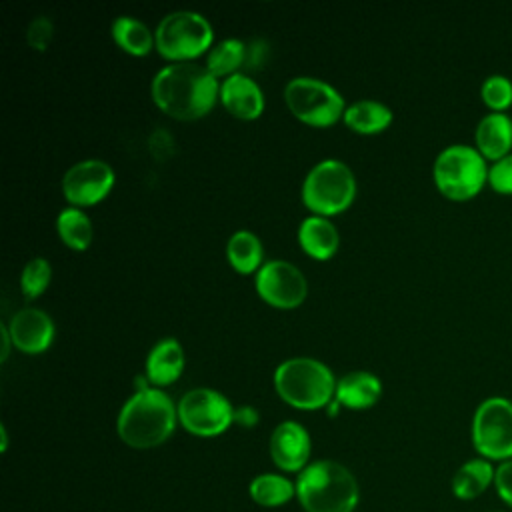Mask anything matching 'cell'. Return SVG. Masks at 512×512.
<instances>
[{"mask_svg": "<svg viewBox=\"0 0 512 512\" xmlns=\"http://www.w3.org/2000/svg\"><path fill=\"white\" fill-rule=\"evenodd\" d=\"M152 98L156 106L172 118L194 120L212 110L220 98L218 78L192 60L172 62L152 78Z\"/></svg>", "mask_w": 512, "mask_h": 512, "instance_id": "6da1fadb", "label": "cell"}, {"mask_svg": "<svg viewBox=\"0 0 512 512\" xmlns=\"http://www.w3.org/2000/svg\"><path fill=\"white\" fill-rule=\"evenodd\" d=\"M178 408L160 388L136 390L120 414L118 434L132 448H154L168 440L174 430Z\"/></svg>", "mask_w": 512, "mask_h": 512, "instance_id": "7a4b0ae2", "label": "cell"}, {"mask_svg": "<svg viewBox=\"0 0 512 512\" xmlns=\"http://www.w3.org/2000/svg\"><path fill=\"white\" fill-rule=\"evenodd\" d=\"M296 496L306 512H352L360 492L354 474L346 466L334 460H318L298 474Z\"/></svg>", "mask_w": 512, "mask_h": 512, "instance_id": "3957f363", "label": "cell"}, {"mask_svg": "<svg viewBox=\"0 0 512 512\" xmlns=\"http://www.w3.org/2000/svg\"><path fill=\"white\" fill-rule=\"evenodd\" d=\"M274 386L286 404L300 410L324 408L336 392L332 370L324 362L308 356L280 362L274 372Z\"/></svg>", "mask_w": 512, "mask_h": 512, "instance_id": "277c9868", "label": "cell"}, {"mask_svg": "<svg viewBox=\"0 0 512 512\" xmlns=\"http://www.w3.org/2000/svg\"><path fill=\"white\" fill-rule=\"evenodd\" d=\"M432 176L436 188L450 200L476 196L488 180L486 158L470 144H450L438 152Z\"/></svg>", "mask_w": 512, "mask_h": 512, "instance_id": "5b68a950", "label": "cell"}, {"mask_svg": "<svg viewBox=\"0 0 512 512\" xmlns=\"http://www.w3.org/2000/svg\"><path fill=\"white\" fill-rule=\"evenodd\" d=\"M356 196V178L350 166L326 158L312 166L302 184V200L316 216H330L346 210Z\"/></svg>", "mask_w": 512, "mask_h": 512, "instance_id": "8992f818", "label": "cell"}, {"mask_svg": "<svg viewBox=\"0 0 512 512\" xmlns=\"http://www.w3.org/2000/svg\"><path fill=\"white\" fill-rule=\"evenodd\" d=\"M210 22L194 10L168 12L154 30L156 50L174 62L192 60L212 46Z\"/></svg>", "mask_w": 512, "mask_h": 512, "instance_id": "52a82bcc", "label": "cell"}, {"mask_svg": "<svg viewBox=\"0 0 512 512\" xmlns=\"http://www.w3.org/2000/svg\"><path fill=\"white\" fill-rule=\"evenodd\" d=\"M470 436L478 456L498 464L512 460V400L484 398L474 410Z\"/></svg>", "mask_w": 512, "mask_h": 512, "instance_id": "ba28073f", "label": "cell"}, {"mask_svg": "<svg viewBox=\"0 0 512 512\" xmlns=\"http://www.w3.org/2000/svg\"><path fill=\"white\" fill-rule=\"evenodd\" d=\"M284 102L288 110L310 126H330L344 116L342 94L326 80L312 76H296L284 86Z\"/></svg>", "mask_w": 512, "mask_h": 512, "instance_id": "9c48e42d", "label": "cell"}, {"mask_svg": "<svg viewBox=\"0 0 512 512\" xmlns=\"http://www.w3.org/2000/svg\"><path fill=\"white\" fill-rule=\"evenodd\" d=\"M178 420L196 436H218L234 422V408L218 390L192 388L178 402Z\"/></svg>", "mask_w": 512, "mask_h": 512, "instance_id": "30bf717a", "label": "cell"}, {"mask_svg": "<svg viewBox=\"0 0 512 512\" xmlns=\"http://www.w3.org/2000/svg\"><path fill=\"white\" fill-rule=\"evenodd\" d=\"M256 292L276 308H296L304 302L308 284L304 274L286 260H270L260 266L254 280Z\"/></svg>", "mask_w": 512, "mask_h": 512, "instance_id": "8fae6325", "label": "cell"}, {"mask_svg": "<svg viewBox=\"0 0 512 512\" xmlns=\"http://www.w3.org/2000/svg\"><path fill=\"white\" fill-rule=\"evenodd\" d=\"M114 186V170L108 162L88 158L72 164L62 176L64 198L72 206H90L100 202Z\"/></svg>", "mask_w": 512, "mask_h": 512, "instance_id": "7c38bea8", "label": "cell"}, {"mask_svg": "<svg viewBox=\"0 0 512 512\" xmlns=\"http://www.w3.org/2000/svg\"><path fill=\"white\" fill-rule=\"evenodd\" d=\"M270 456L280 470H304L310 456L308 430L294 420L280 422L270 436Z\"/></svg>", "mask_w": 512, "mask_h": 512, "instance_id": "4fadbf2b", "label": "cell"}, {"mask_svg": "<svg viewBox=\"0 0 512 512\" xmlns=\"http://www.w3.org/2000/svg\"><path fill=\"white\" fill-rule=\"evenodd\" d=\"M8 332H10L12 344L20 352L38 354L52 344L54 322L44 310L26 306L12 316L8 324Z\"/></svg>", "mask_w": 512, "mask_h": 512, "instance_id": "5bb4252c", "label": "cell"}, {"mask_svg": "<svg viewBox=\"0 0 512 512\" xmlns=\"http://www.w3.org/2000/svg\"><path fill=\"white\" fill-rule=\"evenodd\" d=\"M220 102L232 116L242 120L258 118L264 110L262 88L242 72L224 78L220 84Z\"/></svg>", "mask_w": 512, "mask_h": 512, "instance_id": "9a60e30c", "label": "cell"}, {"mask_svg": "<svg viewBox=\"0 0 512 512\" xmlns=\"http://www.w3.org/2000/svg\"><path fill=\"white\" fill-rule=\"evenodd\" d=\"M476 148L478 152L496 162L510 154L512 148V118L506 112H488L476 126Z\"/></svg>", "mask_w": 512, "mask_h": 512, "instance_id": "2e32d148", "label": "cell"}, {"mask_svg": "<svg viewBox=\"0 0 512 512\" xmlns=\"http://www.w3.org/2000/svg\"><path fill=\"white\" fill-rule=\"evenodd\" d=\"M184 370V350L176 338H162L152 346L146 358V378L164 386L174 382Z\"/></svg>", "mask_w": 512, "mask_h": 512, "instance_id": "e0dca14e", "label": "cell"}, {"mask_svg": "<svg viewBox=\"0 0 512 512\" xmlns=\"http://www.w3.org/2000/svg\"><path fill=\"white\" fill-rule=\"evenodd\" d=\"M380 392H382V384L378 376L366 370H352L336 382L334 394L342 406L362 410V408H370L380 398Z\"/></svg>", "mask_w": 512, "mask_h": 512, "instance_id": "ac0fdd59", "label": "cell"}, {"mask_svg": "<svg viewBox=\"0 0 512 512\" xmlns=\"http://www.w3.org/2000/svg\"><path fill=\"white\" fill-rule=\"evenodd\" d=\"M496 466L494 462L476 456L466 460L452 476V494L458 500H474L494 486Z\"/></svg>", "mask_w": 512, "mask_h": 512, "instance_id": "d6986e66", "label": "cell"}, {"mask_svg": "<svg viewBox=\"0 0 512 512\" xmlns=\"http://www.w3.org/2000/svg\"><path fill=\"white\" fill-rule=\"evenodd\" d=\"M298 242L308 256L328 260L338 250V230L328 218L312 214L300 222Z\"/></svg>", "mask_w": 512, "mask_h": 512, "instance_id": "ffe728a7", "label": "cell"}, {"mask_svg": "<svg viewBox=\"0 0 512 512\" xmlns=\"http://www.w3.org/2000/svg\"><path fill=\"white\" fill-rule=\"evenodd\" d=\"M344 122L348 128L360 134H376L390 126L394 114L392 110L378 100H356L354 104L346 106Z\"/></svg>", "mask_w": 512, "mask_h": 512, "instance_id": "44dd1931", "label": "cell"}, {"mask_svg": "<svg viewBox=\"0 0 512 512\" xmlns=\"http://www.w3.org/2000/svg\"><path fill=\"white\" fill-rule=\"evenodd\" d=\"M226 256L240 274H250L254 270L258 272L264 256L262 242L250 230H236L226 242Z\"/></svg>", "mask_w": 512, "mask_h": 512, "instance_id": "7402d4cb", "label": "cell"}, {"mask_svg": "<svg viewBox=\"0 0 512 512\" xmlns=\"http://www.w3.org/2000/svg\"><path fill=\"white\" fill-rule=\"evenodd\" d=\"M112 38L124 52L134 56H144L156 46L154 32L134 16H118L112 22Z\"/></svg>", "mask_w": 512, "mask_h": 512, "instance_id": "603a6c76", "label": "cell"}, {"mask_svg": "<svg viewBox=\"0 0 512 512\" xmlns=\"http://www.w3.org/2000/svg\"><path fill=\"white\" fill-rule=\"evenodd\" d=\"M56 228L62 242L74 250H86L92 244L94 228L86 212L76 206H68L60 210L56 218Z\"/></svg>", "mask_w": 512, "mask_h": 512, "instance_id": "cb8c5ba5", "label": "cell"}, {"mask_svg": "<svg viewBox=\"0 0 512 512\" xmlns=\"http://www.w3.org/2000/svg\"><path fill=\"white\" fill-rule=\"evenodd\" d=\"M250 496L264 508H276L296 494V484L280 474H260L250 482Z\"/></svg>", "mask_w": 512, "mask_h": 512, "instance_id": "d4e9b609", "label": "cell"}, {"mask_svg": "<svg viewBox=\"0 0 512 512\" xmlns=\"http://www.w3.org/2000/svg\"><path fill=\"white\" fill-rule=\"evenodd\" d=\"M246 60V44L240 38H226L214 44L206 56V68L216 76H232Z\"/></svg>", "mask_w": 512, "mask_h": 512, "instance_id": "484cf974", "label": "cell"}, {"mask_svg": "<svg viewBox=\"0 0 512 512\" xmlns=\"http://www.w3.org/2000/svg\"><path fill=\"white\" fill-rule=\"evenodd\" d=\"M50 278H52V268H50V262L46 258L36 256L32 260H28L24 270H22V276H20L22 294L28 300L38 298L46 290V286L50 284Z\"/></svg>", "mask_w": 512, "mask_h": 512, "instance_id": "4316f807", "label": "cell"}, {"mask_svg": "<svg viewBox=\"0 0 512 512\" xmlns=\"http://www.w3.org/2000/svg\"><path fill=\"white\" fill-rule=\"evenodd\" d=\"M480 96L492 112H504L512 104V80L504 74H490L480 86Z\"/></svg>", "mask_w": 512, "mask_h": 512, "instance_id": "83f0119b", "label": "cell"}, {"mask_svg": "<svg viewBox=\"0 0 512 512\" xmlns=\"http://www.w3.org/2000/svg\"><path fill=\"white\" fill-rule=\"evenodd\" d=\"M488 184L500 194H512V152L492 162L488 168Z\"/></svg>", "mask_w": 512, "mask_h": 512, "instance_id": "f1b7e54d", "label": "cell"}, {"mask_svg": "<svg viewBox=\"0 0 512 512\" xmlns=\"http://www.w3.org/2000/svg\"><path fill=\"white\" fill-rule=\"evenodd\" d=\"M50 38H52V20L48 16H36L28 24V32H26L28 44L36 50H46V46L50 44Z\"/></svg>", "mask_w": 512, "mask_h": 512, "instance_id": "f546056e", "label": "cell"}, {"mask_svg": "<svg viewBox=\"0 0 512 512\" xmlns=\"http://www.w3.org/2000/svg\"><path fill=\"white\" fill-rule=\"evenodd\" d=\"M494 490L498 498L512 510V460L496 464Z\"/></svg>", "mask_w": 512, "mask_h": 512, "instance_id": "4dcf8cb0", "label": "cell"}, {"mask_svg": "<svg viewBox=\"0 0 512 512\" xmlns=\"http://www.w3.org/2000/svg\"><path fill=\"white\" fill-rule=\"evenodd\" d=\"M256 420H258V414L250 406H242L240 410H234V422L252 426V424H256Z\"/></svg>", "mask_w": 512, "mask_h": 512, "instance_id": "1f68e13d", "label": "cell"}, {"mask_svg": "<svg viewBox=\"0 0 512 512\" xmlns=\"http://www.w3.org/2000/svg\"><path fill=\"white\" fill-rule=\"evenodd\" d=\"M2 360H6V356H8V352H10V342H12V338H10V332H8V326H4L2 324Z\"/></svg>", "mask_w": 512, "mask_h": 512, "instance_id": "d6a6232c", "label": "cell"}, {"mask_svg": "<svg viewBox=\"0 0 512 512\" xmlns=\"http://www.w3.org/2000/svg\"><path fill=\"white\" fill-rule=\"evenodd\" d=\"M490 512H504V510H490Z\"/></svg>", "mask_w": 512, "mask_h": 512, "instance_id": "836d02e7", "label": "cell"}]
</instances>
